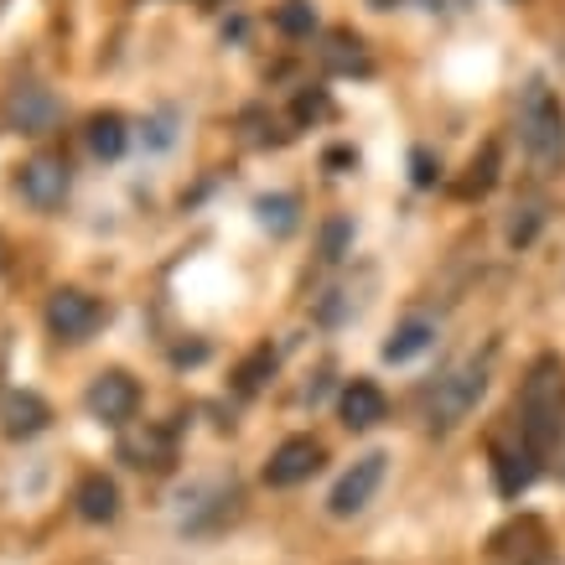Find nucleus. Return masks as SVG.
I'll list each match as a JSON object with an SVG mask.
<instances>
[{"label": "nucleus", "instance_id": "f257e3e1", "mask_svg": "<svg viewBox=\"0 0 565 565\" xmlns=\"http://www.w3.org/2000/svg\"><path fill=\"white\" fill-rule=\"evenodd\" d=\"M561 405H565V363L545 353L524 379V441L534 451L561 441Z\"/></svg>", "mask_w": 565, "mask_h": 565}, {"label": "nucleus", "instance_id": "f03ea898", "mask_svg": "<svg viewBox=\"0 0 565 565\" xmlns=\"http://www.w3.org/2000/svg\"><path fill=\"white\" fill-rule=\"evenodd\" d=\"M519 136H524V146H530V156L540 161V167H555L565 156V109L561 99L550 94L545 78H534L530 88H524V104H519Z\"/></svg>", "mask_w": 565, "mask_h": 565}, {"label": "nucleus", "instance_id": "7ed1b4c3", "mask_svg": "<svg viewBox=\"0 0 565 565\" xmlns=\"http://www.w3.org/2000/svg\"><path fill=\"white\" fill-rule=\"evenodd\" d=\"M482 390H488V363L482 359H467L446 379H436V394H430V430L462 426L467 415L478 411Z\"/></svg>", "mask_w": 565, "mask_h": 565}, {"label": "nucleus", "instance_id": "20e7f679", "mask_svg": "<svg viewBox=\"0 0 565 565\" xmlns=\"http://www.w3.org/2000/svg\"><path fill=\"white\" fill-rule=\"evenodd\" d=\"M84 405H88L94 420H104V426H125L140 405V384L130 374H120V369H109V374H99L94 384H88Z\"/></svg>", "mask_w": 565, "mask_h": 565}, {"label": "nucleus", "instance_id": "39448f33", "mask_svg": "<svg viewBox=\"0 0 565 565\" xmlns=\"http://www.w3.org/2000/svg\"><path fill=\"white\" fill-rule=\"evenodd\" d=\"M384 451H369V457H359V462L348 467L343 478H338V488H332V498H327V509L338 519L359 514V509H369V498L379 493V482H384Z\"/></svg>", "mask_w": 565, "mask_h": 565}, {"label": "nucleus", "instance_id": "423d86ee", "mask_svg": "<svg viewBox=\"0 0 565 565\" xmlns=\"http://www.w3.org/2000/svg\"><path fill=\"white\" fill-rule=\"evenodd\" d=\"M104 322V307L94 301L88 291H52V301H47V327L63 338V343H84L88 332Z\"/></svg>", "mask_w": 565, "mask_h": 565}, {"label": "nucleus", "instance_id": "0eeeda50", "mask_svg": "<svg viewBox=\"0 0 565 565\" xmlns=\"http://www.w3.org/2000/svg\"><path fill=\"white\" fill-rule=\"evenodd\" d=\"M317 467H322V441H311V436H291V441H280L270 451V462H265V482H270V488H296V482H307Z\"/></svg>", "mask_w": 565, "mask_h": 565}, {"label": "nucleus", "instance_id": "6e6552de", "mask_svg": "<svg viewBox=\"0 0 565 565\" xmlns=\"http://www.w3.org/2000/svg\"><path fill=\"white\" fill-rule=\"evenodd\" d=\"M21 192H26V203L32 207H57L68 198V161L63 156H32L26 167H21Z\"/></svg>", "mask_w": 565, "mask_h": 565}, {"label": "nucleus", "instance_id": "1a4fd4ad", "mask_svg": "<svg viewBox=\"0 0 565 565\" xmlns=\"http://www.w3.org/2000/svg\"><path fill=\"white\" fill-rule=\"evenodd\" d=\"M6 120H11V130H21V136H47L52 125H57V99H52L47 88L21 84V88H11V99H6Z\"/></svg>", "mask_w": 565, "mask_h": 565}, {"label": "nucleus", "instance_id": "9d476101", "mask_svg": "<svg viewBox=\"0 0 565 565\" xmlns=\"http://www.w3.org/2000/svg\"><path fill=\"white\" fill-rule=\"evenodd\" d=\"M534 478H540V451H534L530 441L498 446L493 451V482H498V493L503 498H519Z\"/></svg>", "mask_w": 565, "mask_h": 565}, {"label": "nucleus", "instance_id": "9b49d317", "mask_svg": "<svg viewBox=\"0 0 565 565\" xmlns=\"http://www.w3.org/2000/svg\"><path fill=\"white\" fill-rule=\"evenodd\" d=\"M52 420L47 399L32 390H11L6 399H0V430L11 436V441H26V436H36V430Z\"/></svg>", "mask_w": 565, "mask_h": 565}, {"label": "nucleus", "instance_id": "f8f14e48", "mask_svg": "<svg viewBox=\"0 0 565 565\" xmlns=\"http://www.w3.org/2000/svg\"><path fill=\"white\" fill-rule=\"evenodd\" d=\"M338 411H343L348 430H369L390 415V399H384V390H379L374 379H353V384L343 390V399H338Z\"/></svg>", "mask_w": 565, "mask_h": 565}, {"label": "nucleus", "instance_id": "ddd939ff", "mask_svg": "<svg viewBox=\"0 0 565 565\" xmlns=\"http://www.w3.org/2000/svg\"><path fill=\"white\" fill-rule=\"evenodd\" d=\"M73 503H78V514L88 524H109V519L120 514V488L115 478H104V472H88L78 488H73Z\"/></svg>", "mask_w": 565, "mask_h": 565}, {"label": "nucleus", "instance_id": "4468645a", "mask_svg": "<svg viewBox=\"0 0 565 565\" xmlns=\"http://www.w3.org/2000/svg\"><path fill=\"white\" fill-rule=\"evenodd\" d=\"M430 343H436V322L405 317V322L390 332V343H384V363H411V359H420Z\"/></svg>", "mask_w": 565, "mask_h": 565}, {"label": "nucleus", "instance_id": "2eb2a0df", "mask_svg": "<svg viewBox=\"0 0 565 565\" xmlns=\"http://www.w3.org/2000/svg\"><path fill=\"white\" fill-rule=\"evenodd\" d=\"M125 140H130V130H125V115H115V109H104V115L88 120V151L99 156V161L125 156Z\"/></svg>", "mask_w": 565, "mask_h": 565}, {"label": "nucleus", "instance_id": "dca6fc26", "mask_svg": "<svg viewBox=\"0 0 565 565\" xmlns=\"http://www.w3.org/2000/svg\"><path fill=\"white\" fill-rule=\"evenodd\" d=\"M255 218H259V228H265V234H275V239H280V234H291V228H296V198H291V192H270V198H259Z\"/></svg>", "mask_w": 565, "mask_h": 565}, {"label": "nucleus", "instance_id": "f3484780", "mask_svg": "<svg viewBox=\"0 0 565 565\" xmlns=\"http://www.w3.org/2000/svg\"><path fill=\"white\" fill-rule=\"evenodd\" d=\"M327 68L332 73H369V57H363V42L353 32H332V42H327Z\"/></svg>", "mask_w": 565, "mask_h": 565}, {"label": "nucleus", "instance_id": "a211bd4d", "mask_svg": "<svg viewBox=\"0 0 565 565\" xmlns=\"http://www.w3.org/2000/svg\"><path fill=\"white\" fill-rule=\"evenodd\" d=\"M270 374H275V353H270V348H255V353H249V359L239 363V374H234V384H239V394H255Z\"/></svg>", "mask_w": 565, "mask_h": 565}, {"label": "nucleus", "instance_id": "6ab92c4d", "mask_svg": "<svg viewBox=\"0 0 565 565\" xmlns=\"http://www.w3.org/2000/svg\"><path fill=\"white\" fill-rule=\"evenodd\" d=\"M275 26L286 36H311V26H317V11H311V0H286L280 11H275Z\"/></svg>", "mask_w": 565, "mask_h": 565}, {"label": "nucleus", "instance_id": "aec40b11", "mask_svg": "<svg viewBox=\"0 0 565 565\" xmlns=\"http://www.w3.org/2000/svg\"><path fill=\"white\" fill-rule=\"evenodd\" d=\"M493 182H498V151L488 146V151H482V161H472V177H467V182H457V198H482Z\"/></svg>", "mask_w": 565, "mask_h": 565}, {"label": "nucleus", "instance_id": "412c9836", "mask_svg": "<svg viewBox=\"0 0 565 565\" xmlns=\"http://www.w3.org/2000/svg\"><path fill=\"white\" fill-rule=\"evenodd\" d=\"M146 130H151V136H146V146H151V151H167V146L177 140V109H161Z\"/></svg>", "mask_w": 565, "mask_h": 565}, {"label": "nucleus", "instance_id": "4be33fe9", "mask_svg": "<svg viewBox=\"0 0 565 565\" xmlns=\"http://www.w3.org/2000/svg\"><path fill=\"white\" fill-rule=\"evenodd\" d=\"M411 182L415 188H436V182H441V161L430 151H415L411 156Z\"/></svg>", "mask_w": 565, "mask_h": 565}, {"label": "nucleus", "instance_id": "5701e85b", "mask_svg": "<svg viewBox=\"0 0 565 565\" xmlns=\"http://www.w3.org/2000/svg\"><path fill=\"white\" fill-rule=\"evenodd\" d=\"M322 115H332V99H327L322 88H311V94H296V120H322Z\"/></svg>", "mask_w": 565, "mask_h": 565}, {"label": "nucleus", "instance_id": "b1692460", "mask_svg": "<svg viewBox=\"0 0 565 565\" xmlns=\"http://www.w3.org/2000/svg\"><path fill=\"white\" fill-rule=\"evenodd\" d=\"M540 218H545L540 207H524V218L509 223V244H530V239H534V228H540Z\"/></svg>", "mask_w": 565, "mask_h": 565}, {"label": "nucleus", "instance_id": "393cba45", "mask_svg": "<svg viewBox=\"0 0 565 565\" xmlns=\"http://www.w3.org/2000/svg\"><path fill=\"white\" fill-rule=\"evenodd\" d=\"M348 234H353V223L338 218V223H327V259H343V244Z\"/></svg>", "mask_w": 565, "mask_h": 565}, {"label": "nucleus", "instance_id": "a878e982", "mask_svg": "<svg viewBox=\"0 0 565 565\" xmlns=\"http://www.w3.org/2000/svg\"><path fill=\"white\" fill-rule=\"evenodd\" d=\"M327 167H359V156L348 151V146H338V151H327Z\"/></svg>", "mask_w": 565, "mask_h": 565}, {"label": "nucleus", "instance_id": "bb28decb", "mask_svg": "<svg viewBox=\"0 0 565 565\" xmlns=\"http://www.w3.org/2000/svg\"><path fill=\"white\" fill-rule=\"evenodd\" d=\"M0 265H6V244H0Z\"/></svg>", "mask_w": 565, "mask_h": 565}]
</instances>
